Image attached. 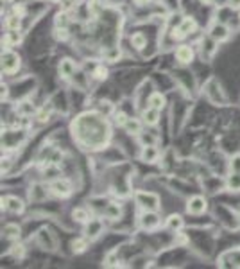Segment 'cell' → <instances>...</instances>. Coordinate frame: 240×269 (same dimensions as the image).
<instances>
[{"instance_id": "cell-43", "label": "cell", "mask_w": 240, "mask_h": 269, "mask_svg": "<svg viewBox=\"0 0 240 269\" xmlns=\"http://www.w3.org/2000/svg\"><path fill=\"white\" fill-rule=\"evenodd\" d=\"M92 2H94V4H95V2H100V0H92Z\"/></svg>"}, {"instance_id": "cell-44", "label": "cell", "mask_w": 240, "mask_h": 269, "mask_svg": "<svg viewBox=\"0 0 240 269\" xmlns=\"http://www.w3.org/2000/svg\"><path fill=\"white\" fill-rule=\"evenodd\" d=\"M239 20H240V11H239Z\"/></svg>"}, {"instance_id": "cell-31", "label": "cell", "mask_w": 240, "mask_h": 269, "mask_svg": "<svg viewBox=\"0 0 240 269\" xmlns=\"http://www.w3.org/2000/svg\"><path fill=\"white\" fill-rule=\"evenodd\" d=\"M120 49L118 47H109L108 51H104V59L108 63H115V61H118V57H120Z\"/></svg>"}, {"instance_id": "cell-27", "label": "cell", "mask_w": 240, "mask_h": 269, "mask_svg": "<svg viewBox=\"0 0 240 269\" xmlns=\"http://www.w3.org/2000/svg\"><path fill=\"white\" fill-rule=\"evenodd\" d=\"M88 250V237H77V239H74L72 241V251L74 253H85V251Z\"/></svg>"}, {"instance_id": "cell-25", "label": "cell", "mask_w": 240, "mask_h": 269, "mask_svg": "<svg viewBox=\"0 0 240 269\" xmlns=\"http://www.w3.org/2000/svg\"><path fill=\"white\" fill-rule=\"evenodd\" d=\"M149 106L151 108H156V109H163L165 108V104H167V99H165V95L160 94V92H154V94H151V97H149Z\"/></svg>"}, {"instance_id": "cell-18", "label": "cell", "mask_w": 240, "mask_h": 269, "mask_svg": "<svg viewBox=\"0 0 240 269\" xmlns=\"http://www.w3.org/2000/svg\"><path fill=\"white\" fill-rule=\"evenodd\" d=\"M179 29H181V33H183L185 36H189V34H193L197 31V22H195V18H192V16H185V18L181 20V24H179Z\"/></svg>"}, {"instance_id": "cell-33", "label": "cell", "mask_w": 240, "mask_h": 269, "mask_svg": "<svg viewBox=\"0 0 240 269\" xmlns=\"http://www.w3.org/2000/svg\"><path fill=\"white\" fill-rule=\"evenodd\" d=\"M230 172H240V155H233L230 158Z\"/></svg>"}, {"instance_id": "cell-40", "label": "cell", "mask_w": 240, "mask_h": 269, "mask_svg": "<svg viewBox=\"0 0 240 269\" xmlns=\"http://www.w3.org/2000/svg\"><path fill=\"white\" fill-rule=\"evenodd\" d=\"M135 2H137V5H140V7H142V5L149 4V0H135Z\"/></svg>"}, {"instance_id": "cell-20", "label": "cell", "mask_w": 240, "mask_h": 269, "mask_svg": "<svg viewBox=\"0 0 240 269\" xmlns=\"http://www.w3.org/2000/svg\"><path fill=\"white\" fill-rule=\"evenodd\" d=\"M72 217L76 219L77 222H81V224H86V222L92 221V212H90L88 208H85V207H77V208H74Z\"/></svg>"}, {"instance_id": "cell-4", "label": "cell", "mask_w": 240, "mask_h": 269, "mask_svg": "<svg viewBox=\"0 0 240 269\" xmlns=\"http://www.w3.org/2000/svg\"><path fill=\"white\" fill-rule=\"evenodd\" d=\"M138 224L145 231H156L161 226V217L158 212H151V210H142L138 215Z\"/></svg>"}, {"instance_id": "cell-37", "label": "cell", "mask_w": 240, "mask_h": 269, "mask_svg": "<svg viewBox=\"0 0 240 269\" xmlns=\"http://www.w3.org/2000/svg\"><path fill=\"white\" fill-rule=\"evenodd\" d=\"M170 36H172V40H183V38H187V36H185V34L181 33V29H179V27H178V29H174Z\"/></svg>"}, {"instance_id": "cell-13", "label": "cell", "mask_w": 240, "mask_h": 269, "mask_svg": "<svg viewBox=\"0 0 240 269\" xmlns=\"http://www.w3.org/2000/svg\"><path fill=\"white\" fill-rule=\"evenodd\" d=\"M165 228H167V230H170V231H174V233L181 231L185 228L183 215H179V214H170L169 217L165 219Z\"/></svg>"}, {"instance_id": "cell-22", "label": "cell", "mask_w": 240, "mask_h": 269, "mask_svg": "<svg viewBox=\"0 0 240 269\" xmlns=\"http://www.w3.org/2000/svg\"><path fill=\"white\" fill-rule=\"evenodd\" d=\"M22 42V33L20 31H7L5 33V36H4V45L7 49H11V47H16L18 43Z\"/></svg>"}, {"instance_id": "cell-19", "label": "cell", "mask_w": 240, "mask_h": 269, "mask_svg": "<svg viewBox=\"0 0 240 269\" xmlns=\"http://www.w3.org/2000/svg\"><path fill=\"white\" fill-rule=\"evenodd\" d=\"M20 235H22V228L18 224H14V222H9V224H5L4 226V237L7 241H18Z\"/></svg>"}, {"instance_id": "cell-35", "label": "cell", "mask_w": 240, "mask_h": 269, "mask_svg": "<svg viewBox=\"0 0 240 269\" xmlns=\"http://www.w3.org/2000/svg\"><path fill=\"white\" fill-rule=\"evenodd\" d=\"M13 14H16V16H20V18H24L25 16V7L24 4H14L13 5V11H11Z\"/></svg>"}, {"instance_id": "cell-34", "label": "cell", "mask_w": 240, "mask_h": 269, "mask_svg": "<svg viewBox=\"0 0 240 269\" xmlns=\"http://www.w3.org/2000/svg\"><path fill=\"white\" fill-rule=\"evenodd\" d=\"M127 115L124 113L122 109H118V111H115V124H118V126H120V128H124V126H126V122H127Z\"/></svg>"}, {"instance_id": "cell-5", "label": "cell", "mask_w": 240, "mask_h": 269, "mask_svg": "<svg viewBox=\"0 0 240 269\" xmlns=\"http://www.w3.org/2000/svg\"><path fill=\"white\" fill-rule=\"evenodd\" d=\"M208 210V201L204 196H192L187 201V214L190 215H202Z\"/></svg>"}, {"instance_id": "cell-3", "label": "cell", "mask_w": 240, "mask_h": 269, "mask_svg": "<svg viewBox=\"0 0 240 269\" xmlns=\"http://www.w3.org/2000/svg\"><path fill=\"white\" fill-rule=\"evenodd\" d=\"M48 190H50L52 196H56L59 199L70 198L74 194V187H72V181L66 178H56L52 179L50 185H48Z\"/></svg>"}, {"instance_id": "cell-15", "label": "cell", "mask_w": 240, "mask_h": 269, "mask_svg": "<svg viewBox=\"0 0 240 269\" xmlns=\"http://www.w3.org/2000/svg\"><path fill=\"white\" fill-rule=\"evenodd\" d=\"M160 113H161L160 109L147 106V108L144 109V113H142V120H144L145 126H158V122H160Z\"/></svg>"}, {"instance_id": "cell-23", "label": "cell", "mask_w": 240, "mask_h": 269, "mask_svg": "<svg viewBox=\"0 0 240 269\" xmlns=\"http://www.w3.org/2000/svg\"><path fill=\"white\" fill-rule=\"evenodd\" d=\"M4 27L7 29V31H20V29H22V18L13 13L7 14L4 18Z\"/></svg>"}, {"instance_id": "cell-28", "label": "cell", "mask_w": 240, "mask_h": 269, "mask_svg": "<svg viewBox=\"0 0 240 269\" xmlns=\"http://www.w3.org/2000/svg\"><path fill=\"white\" fill-rule=\"evenodd\" d=\"M54 24H56L57 29H68V25H70V16H68V13H66V11H59V13L56 14Z\"/></svg>"}, {"instance_id": "cell-30", "label": "cell", "mask_w": 240, "mask_h": 269, "mask_svg": "<svg viewBox=\"0 0 240 269\" xmlns=\"http://www.w3.org/2000/svg\"><path fill=\"white\" fill-rule=\"evenodd\" d=\"M109 76V70H108V66L104 65V63H100V65H97L94 68V77L97 81H106Z\"/></svg>"}, {"instance_id": "cell-36", "label": "cell", "mask_w": 240, "mask_h": 269, "mask_svg": "<svg viewBox=\"0 0 240 269\" xmlns=\"http://www.w3.org/2000/svg\"><path fill=\"white\" fill-rule=\"evenodd\" d=\"M56 38L61 40V42H65V40L68 38V29H57L56 27Z\"/></svg>"}, {"instance_id": "cell-21", "label": "cell", "mask_w": 240, "mask_h": 269, "mask_svg": "<svg viewBox=\"0 0 240 269\" xmlns=\"http://www.w3.org/2000/svg\"><path fill=\"white\" fill-rule=\"evenodd\" d=\"M16 111H18L20 117H33V113H38V109L31 101H24L16 106Z\"/></svg>"}, {"instance_id": "cell-39", "label": "cell", "mask_w": 240, "mask_h": 269, "mask_svg": "<svg viewBox=\"0 0 240 269\" xmlns=\"http://www.w3.org/2000/svg\"><path fill=\"white\" fill-rule=\"evenodd\" d=\"M7 90H9V88H7V86H5V85H2V101H5V99H7V94H9V92H7Z\"/></svg>"}, {"instance_id": "cell-2", "label": "cell", "mask_w": 240, "mask_h": 269, "mask_svg": "<svg viewBox=\"0 0 240 269\" xmlns=\"http://www.w3.org/2000/svg\"><path fill=\"white\" fill-rule=\"evenodd\" d=\"M22 65V57L18 56V52L11 51V49H5L2 52V72L7 74V76H13L16 74Z\"/></svg>"}, {"instance_id": "cell-9", "label": "cell", "mask_w": 240, "mask_h": 269, "mask_svg": "<svg viewBox=\"0 0 240 269\" xmlns=\"http://www.w3.org/2000/svg\"><path fill=\"white\" fill-rule=\"evenodd\" d=\"M100 233H104V224H102V219H94V217H92V221H90V222H86L85 235L88 237L90 241H94V239H97V237L100 235Z\"/></svg>"}, {"instance_id": "cell-8", "label": "cell", "mask_w": 240, "mask_h": 269, "mask_svg": "<svg viewBox=\"0 0 240 269\" xmlns=\"http://www.w3.org/2000/svg\"><path fill=\"white\" fill-rule=\"evenodd\" d=\"M219 266L221 268H240V248H235V250L222 253L221 260H219Z\"/></svg>"}, {"instance_id": "cell-11", "label": "cell", "mask_w": 240, "mask_h": 269, "mask_svg": "<svg viewBox=\"0 0 240 269\" xmlns=\"http://www.w3.org/2000/svg\"><path fill=\"white\" fill-rule=\"evenodd\" d=\"M48 194H50L48 187H45V185L42 183H34L33 187H31V190H29V199L34 201V203H38V201H45Z\"/></svg>"}, {"instance_id": "cell-12", "label": "cell", "mask_w": 240, "mask_h": 269, "mask_svg": "<svg viewBox=\"0 0 240 269\" xmlns=\"http://www.w3.org/2000/svg\"><path fill=\"white\" fill-rule=\"evenodd\" d=\"M122 205L120 203H108L106 207H104L102 210V215L108 221H118V219L122 217Z\"/></svg>"}, {"instance_id": "cell-6", "label": "cell", "mask_w": 240, "mask_h": 269, "mask_svg": "<svg viewBox=\"0 0 240 269\" xmlns=\"http://www.w3.org/2000/svg\"><path fill=\"white\" fill-rule=\"evenodd\" d=\"M208 36L217 43L226 42L230 38V27L226 24H222V22H213L208 29Z\"/></svg>"}, {"instance_id": "cell-38", "label": "cell", "mask_w": 240, "mask_h": 269, "mask_svg": "<svg viewBox=\"0 0 240 269\" xmlns=\"http://www.w3.org/2000/svg\"><path fill=\"white\" fill-rule=\"evenodd\" d=\"M226 4L230 5L233 11H240V0H226Z\"/></svg>"}, {"instance_id": "cell-29", "label": "cell", "mask_w": 240, "mask_h": 269, "mask_svg": "<svg viewBox=\"0 0 240 269\" xmlns=\"http://www.w3.org/2000/svg\"><path fill=\"white\" fill-rule=\"evenodd\" d=\"M138 142H140L142 146H156V144H158V137L152 135V133L142 131L140 135H138Z\"/></svg>"}, {"instance_id": "cell-7", "label": "cell", "mask_w": 240, "mask_h": 269, "mask_svg": "<svg viewBox=\"0 0 240 269\" xmlns=\"http://www.w3.org/2000/svg\"><path fill=\"white\" fill-rule=\"evenodd\" d=\"M2 208L5 212L18 215V214H22L25 210V203L18 196H5V198H2Z\"/></svg>"}, {"instance_id": "cell-17", "label": "cell", "mask_w": 240, "mask_h": 269, "mask_svg": "<svg viewBox=\"0 0 240 269\" xmlns=\"http://www.w3.org/2000/svg\"><path fill=\"white\" fill-rule=\"evenodd\" d=\"M142 128H144V120H140V118H135V117L127 118L126 126H124L126 133H129V135H135V137H138V135H140Z\"/></svg>"}, {"instance_id": "cell-16", "label": "cell", "mask_w": 240, "mask_h": 269, "mask_svg": "<svg viewBox=\"0 0 240 269\" xmlns=\"http://www.w3.org/2000/svg\"><path fill=\"white\" fill-rule=\"evenodd\" d=\"M76 63L72 61L70 57H65V59H61V63H59V74H61V77H65V79H68V77H72L74 74H76Z\"/></svg>"}, {"instance_id": "cell-41", "label": "cell", "mask_w": 240, "mask_h": 269, "mask_svg": "<svg viewBox=\"0 0 240 269\" xmlns=\"http://www.w3.org/2000/svg\"><path fill=\"white\" fill-rule=\"evenodd\" d=\"M201 2H204V4H208V5H210V4H215L217 0H201Z\"/></svg>"}, {"instance_id": "cell-14", "label": "cell", "mask_w": 240, "mask_h": 269, "mask_svg": "<svg viewBox=\"0 0 240 269\" xmlns=\"http://www.w3.org/2000/svg\"><path fill=\"white\" fill-rule=\"evenodd\" d=\"M160 158V151L156 146H142L140 153V160L145 161V163H156Z\"/></svg>"}, {"instance_id": "cell-10", "label": "cell", "mask_w": 240, "mask_h": 269, "mask_svg": "<svg viewBox=\"0 0 240 269\" xmlns=\"http://www.w3.org/2000/svg\"><path fill=\"white\" fill-rule=\"evenodd\" d=\"M193 57H195V52L190 45H179L176 49V59H178L181 65H189V63L193 61Z\"/></svg>"}, {"instance_id": "cell-24", "label": "cell", "mask_w": 240, "mask_h": 269, "mask_svg": "<svg viewBox=\"0 0 240 269\" xmlns=\"http://www.w3.org/2000/svg\"><path fill=\"white\" fill-rule=\"evenodd\" d=\"M226 189L230 192H240V172H230L228 174Z\"/></svg>"}, {"instance_id": "cell-42", "label": "cell", "mask_w": 240, "mask_h": 269, "mask_svg": "<svg viewBox=\"0 0 240 269\" xmlns=\"http://www.w3.org/2000/svg\"><path fill=\"white\" fill-rule=\"evenodd\" d=\"M72 2H74V4H81V2H83V0H72Z\"/></svg>"}, {"instance_id": "cell-32", "label": "cell", "mask_w": 240, "mask_h": 269, "mask_svg": "<svg viewBox=\"0 0 240 269\" xmlns=\"http://www.w3.org/2000/svg\"><path fill=\"white\" fill-rule=\"evenodd\" d=\"M50 115H52V108L47 109V106L42 109H38V113H36V117H38L40 122H47V120H50Z\"/></svg>"}, {"instance_id": "cell-26", "label": "cell", "mask_w": 240, "mask_h": 269, "mask_svg": "<svg viewBox=\"0 0 240 269\" xmlns=\"http://www.w3.org/2000/svg\"><path fill=\"white\" fill-rule=\"evenodd\" d=\"M129 42H131L133 49H137V51H144V49L147 47V36H145L144 33H135V34H131Z\"/></svg>"}, {"instance_id": "cell-1", "label": "cell", "mask_w": 240, "mask_h": 269, "mask_svg": "<svg viewBox=\"0 0 240 269\" xmlns=\"http://www.w3.org/2000/svg\"><path fill=\"white\" fill-rule=\"evenodd\" d=\"M135 201L142 210H151V212H158L161 208V199L156 192H149V190H137L135 192Z\"/></svg>"}]
</instances>
